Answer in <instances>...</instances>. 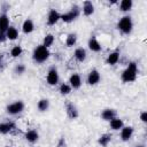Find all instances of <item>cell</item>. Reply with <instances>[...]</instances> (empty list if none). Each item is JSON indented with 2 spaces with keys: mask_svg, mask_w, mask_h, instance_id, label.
Listing matches in <instances>:
<instances>
[{
  "mask_svg": "<svg viewBox=\"0 0 147 147\" xmlns=\"http://www.w3.org/2000/svg\"><path fill=\"white\" fill-rule=\"evenodd\" d=\"M138 64L136 61H131L129 62L127 67L123 70L122 75H121V79L123 83H132L137 79L138 76Z\"/></svg>",
  "mask_w": 147,
  "mask_h": 147,
  "instance_id": "6da1fadb",
  "label": "cell"
},
{
  "mask_svg": "<svg viewBox=\"0 0 147 147\" xmlns=\"http://www.w3.org/2000/svg\"><path fill=\"white\" fill-rule=\"evenodd\" d=\"M49 55H51L49 49L46 48L45 46H42V45L40 44V45H38L37 47H34V49H33V52H32V60H33L36 63L40 64V63L46 62V61L48 60Z\"/></svg>",
  "mask_w": 147,
  "mask_h": 147,
  "instance_id": "7a4b0ae2",
  "label": "cell"
},
{
  "mask_svg": "<svg viewBox=\"0 0 147 147\" xmlns=\"http://www.w3.org/2000/svg\"><path fill=\"white\" fill-rule=\"evenodd\" d=\"M117 29L123 34H130L133 30V21L130 15L122 16L117 22Z\"/></svg>",
  "mask_w": 147,
  "mask_h": 147,
  "instance_id": "3957f363",
  "label": "cell"
},
{
  "mask_svg": "<svg viewBox=\"0 0 147 147\" xmlns=\"http://www.w3.org/2000/svg\"><path fill=\"white\" fill-rule=\"evenodd\" d=\"M24 108H25L24 102L22 100H16L6 106V113L10 116H16V115H20L21 113H23Z\"/></svg>",
  "mask_w": 147,
  "mask_h": 147,
  "instance_id": "277c9868",
  "label": "cell"
},
{
  "mask_svg": "<svg viewBox=\"0 0 147 147\" xmlns=\"http://www.w3.org/2000/svg\"><path fill=\"white\" fill-rule=\"evenodd\" d=\"M79 14H80V8H79L77 5H74V6L70 8V10H68L67 13L61 14V20H60V21H62V22H64V23H71V22H74L76 18H78Z\"/></svg>",
  "mask_w": 147,
  "mask_h": 147,
  "instance_id": "5b68a950",
  "label": "cell"
},
{
  "mask_svg": "<svg viewBox=\"0 0 147 147\" xmlns=\"http://www.w3.org/2000/svg\"><path fill=\"white\" fill-rule=\"evenodd\" d=\"M46 82L51 86H55L60 82V75L56 69V67H51L46 74Z\"/></svg>",
  "mask_w": 147,
  "mask_h": 147,
  "instance_id": "8992f818",
  "label": "cell"
},
{
  "mask_svg": "<svg viewBox=\"0 0 147 147\" xmlns=\"http://www.w3.org/2000/svg\"><path fill=\"white\" fill-rule=\"evenodd\" d=\"M101 80V74L99 72L98 69H92L88 74H87V77H86V82L90 86H95L100 83Z\"/></svg>",
  "mask_w": 147,
  "mask_h": 147,
  "instance_id": "52a82bcc",
  "label": "cell"
},
{
  "mask_svg": "<svg viewBox=\"0 0 147 147\" xmlns=\"http://www.w3.org/2000/svg\"><path fill=\"white\" fill-rule=\"evenodd\" d=\"M60 20H61V14L55 8H51L48 14H47V18H46L47 24L48 25H55Z\"/></svg>",
  "mask_w": 147,
  "mask_h": 147,
  "instance_id": "ba28073f",
  "label": "cell"
},
{
  "mask_svg": "<svg viewBox=\"0 0 147 147\" xmlns=\"http://www.w3.org/2000/svg\"><path fill=\"white\" fill-rule=\"evenodd\" d=\"M133 133H134L133 126H131V125H124V126L121 129V140L124 141V142L129 141V140L132 138Z\"/></svg>",
  "mask_w": 147,
  "mask_h": 147,
  "instance_id": "9c48e42d",
  "label": "cell"
},
{
  "mask_svg": "<svg viewBox=\"0 0 147 147\" xmlns=\"http://www.w3.org/2000/svg\"><path fill=\"white\" fill-rule=\"evenodd\" d=\"M68 84L71 86L72 90H78V88H80V86H82V77H80V75L77 74V72L71 74L70 77H69Z\"/></svg>",
  "mask_w": 147,
  "mask_h": 147,
  "instance_id": "30bf717a",
  "label": "cell"
},
{
  "mask_svg": "<svg viewBox=\"0 0 147 147\" xmlns=\"http://www.w3.org/2000/svg\"><path fill=\"white\" fill-rule=\"evenodd\" d=\"M87 46H88V49L92 51V52H94V53H99V52L102 51V46L99 42V40L95 38V36L90 37V39L87 41Z\"/></svg>",
  "mask_w": 147,
  "mask_h": 147,
  "instance_id": "8fae6325",
  "label": "cell"
},
{
  "mask_svg": "<svg viewBox=\"0 0 147 147\" xmlns=\"http://www.w3.org/2000/svg\"><path fill=\"white\" fill-rule=\"evenodd\" d=\"M65 111H67V116L70 119H76L79 116V111H78L77 107L72 102H68L65 105Z\"/></svg>",
  "mask_w": 147,
  "mask_h": 147,
  "instance_id": "7c38bea8",
  "label": "cell"
},
{
  "mask_svg": "<svg viewBox=\"0 0 147 147\" xmlns=\"http://www.w3.org/2000/svg\"><path fill=\"white\" fill-rule=\"evenodd\" d=\"M119 56H121V53H119L118 49L113 51V52H110V53L107 55L106 63H107L108 65H115V64L118 63V61H119Z\"/></svg>",
  "mask_w": 147,
  "mask_h": 147,
  "instance_id": "4fadbf2b",
  "label": "cell"
},
{
  "mask_svg": "<svg viewBox=\"0 0 147 147\" xmlns=\"http://www.w3.org/2000/svg\"><path fill=\"white\" fill-rule=\"evenodd\" d=\"M24 138H25V140H26L28 142L34 144V142H37V141L39 140V133H38L37 130L31 129V130H28V131L24 133Z\"/></svg>",
  "mask_w": 147,
  "mask_h": 147,
  "instance_id": "5bb4252c",
  "label": "cell"
},
{
  "mask_svg": "<svg viewBox=\"0 0 147 147\" xmlns=\"http://www.w3.org/2000/svg\"><path fill=\"white\" fill-rule=\"evenodd\" d=\"M34 31V23L31 18H26L22 23V32L24 34H30Z\"/></svg>",
  "mask_w": 147,
  "mask_h": 147,
  "instance_id": "9a60e30c",
  "label": "cell"
},
{
  "mask_svg": "<svg viewBox=\"0 0 147 147\" xmlns=\"http://www.w3.org/2000/svg\"><path fill=\"white\" fill-rule=\"evenodd\" d=\"M82 11H83V14L85 16H92L94 14V11H95V8H94L93 2L92 1H88V0L84 1L83 2V7H82Z\"/></svg>",
  "mask_w": 147,
  "mask_h": 147,
  "instance_id": "2e32d148",
  "label": "cell"
},
{
  "mask_svg": "<svg viewBox=\"0 0 147 147\" xmlns=\"http://www.w3.org/2000/svg\"><path fill=\"white\" fill-rule=\"evenodd\" d=\"M74 57H75L76 61L83 63V62L86 60V57H87L86 49L83 48V47H77V48L75 49V52H74Z\"/></svg>",
  "mask_w": 147,
  "mask_h": 147,
  "instance_id": "e0dca14e",
  "label": "cell"
},
{
  "mask_svg": "<svg viewBox=\"0 0 147 147\" xmlns=\"http://www.w3.org/2000/svg\"><path fill=\"white\" fill-rule=\"evenodd\" d=\"M116 116H117V113L113 108H106V109H103L101 111V118L103 121H106V122H109L110 119H113Z\"/></svg>",
  "mask_w": 147,
  "mask_h": 147,
  "instance_id": "ac0fdd59",
  "label": "cell"
},
{
  "mask_svg": "<svg viewBox=\"0 0 147 147\" xmlns=\"http://www.w3.org/2000/svg\"><path fill=\"white\" fill-rule=\"evenodd\" d=\"M109 126L113 131H121V129L124 126V122H123L122 118L116 116V117H114L113 119L109 121Z\"/></svg>",
  "mask_w": 147,
  "mask_h": 147,
  "instance_id": "d6986e66",
  "label": "cell"
},
{
  "mask_svg": "<svg viewBox=\"0 0 147 147\" xmlns=\"http://www.w3.org/2000/svg\"><path fill=\"white\" fill-rule=\"evenodd\" d=\"M14 129H16L13 122H1L0 123V134H8Z\"/></svg>",
  "mask_w": 147,
  "mask_h": 147,
  "instance_id": "ffe728a7",
  "label": "cell"
},
{
  "mask_svg": "<svg viewBox=\"0 0 147 147\" xmlns=\"http://www.w3.org/2000/svg\"><path fill=\"white\" fill-rule=\"evenodd\" d=\"M8 28H9V16L6 13H1L0 14V31L6 32Z\"/></svg>",
  "mask_w": 147,
  "mask_h": 147,
  "instance_id": "44dd1931",
  "label": "cell"
},
{
  "mask_svg": "<svg viewBox=\"0 0 147 147\" xmlns=\"http://www.w3.org/2000/svg\"><path fill=\"white\" fill-rule=\"evenodd\" d=\"M5 33H6L7 40L14 41V40H16V39L18 38V30H17L15 26H13V25H9V28L7 29V31H6Z\"/></svg>",
  "mask_w": 147,
  "mask_h": 147,
  "instance_id": "7402d4cb",
  "label": "cell"
},
{
  "mask_svg": "<svg viewBox=\"0 0 147 147\" xmlns=\"http://www.w3.org/2000/svg\"><path fill=\"white\" fill-rule=\"evenodd\" d=\"M118 7H119V10L122 13H129L132 7H133V1L132 0H122L121 2H118Z\"/></svg>",
  "mask_w": 147,
  "mask_h": 147,
  "instance_id": "603a6c76",
  "label": "cell"
},
{
  "mask_svg": "<svg viewBox=\"0 0 147 147\" xmlns=\"http://www.w3.org/2000/svg\"><path fill=\"white\" fill-rule=\"evenodd\" d=\"M111 138H113L111 133H103V134H101V136L99 137L98 144H99L101 147H107V146L110 144Z\"/></svg>",
  "mask_w": 147,
  "mask_h": 147,
  "instance_id": "cb8c5ba5",
  "label": "cell"
},
{
  "mask_svg": "<svg viewBox=\"0 0 147 147\" xmlns=\"http://www.w3.org/2000/svg\"><path fill=\"white\" fill-rule=\"evenodd\" d=\"M37 108H38V110L41 111V113L47 111L48 108H49V100H48V99H45V98L40 99V100L38 101V103H37Z\"/></svg>",
  "mask_w": 147,
  "mask_h": 147,
  "instance_id": "d4e9b609",
  "label": "cell"
},
{
  "mask_svg": "<svg viewBox=\"0 0 147 147\" xmlns=\"http://www.w3.org/2000/svg\"><path fill=\"white\" fill-rule=\"evenodd\" d=\"M77 44V34L75 32H71L65 38V45L67 47H74Z\"/></svg>",
  "mask_w": 147,
  "mask_h": 147,
  "instance_id": "484cf974",
  "label": "cell"
},
{
  "mask_svg": "<svg viewBox=\"0 0 147 147\" xmlns=\"http://www.w3.org/2000/svg\"><path fill=\"white\" fill-rule=\"evenodd\" d=\"M54 41H55V37L52 34V33H47L45 37H44V39H42V46H45L46 48H49L53 44H54Z\"/></svg>",
  "mask_w": 147,
  "mask_h": 147,
  "instance_id": "4316f807",
  "label": "cell"
},
{
  "mask_svg": "<svg viewBox=\"0 0 147 147\" xmlns=\"http://www.w3.org/2000/svg\"><path fill=\"white\" fill-rule=\"evenodd\" d=\"M71 91H72V88H71V86L68 84V83H62L60 86H59V92H60V94L61 95H69L70 93H71Z\"/></svg>",
  "mask_w": 147,
  "mask_h": 147,
  "instance_id": "83f0119b",
  "label": "cell"
},
{
  "mask_svg": "<svg viewBox=\"0 0 147 147\" xmlns=\"http://www.w3.org/2000/svg\"><path fill=\"white\" fill-rule=\"evenodd\" d=\"M22 53H23V48H22L21 45H15V46H13L11 49H10V56L14 57V59L21 56Z\"/></svg>",
  "mask_w": 147,
  "mask_h": 147,
  "instance_id": "f1b7e54d",
  "label": "cell"
},
{
  "mask_svg": "<svg viewBox=\"0 0 147 147\" xmlns=\"http://www.w3.org/2000/svg\"><path fill=\"white\" fill-rule=\"evenodd\" d=\"M25 70H26V68H25V65H24L23 63H18V64H16V65L14 67V74H16V75H18V76L23 75V74L25 72Z\"/></svg>",
  "mask_w": 147,
  "mask_h": 147,
  "instance_id": "f546056e",
  "label": "cell"
},
{
  "mask_svg": "<svg viewBox=\"0 0 147 147\" xmlns=\"http://www.w3.org/2000/svg\"><path fill=\"white\" fill-rule=\"evenodd\" d=\"M139 118H140V121H141L142 123H147V111H146V110L141 111L140 115H139Z\"/></svg>",
  "mask_w": 147,
  "mask_h": 147,
  "instance_id": "4dcf8cb0",
  "label": "cell"
},
{
  "mask_svg": "<svg viewBox=\"0 0 147 147\" xmlns=\"http://www.w3.org/2000/svg\"><path fill=\"white\" fill-rule=\"evenodd\" d=\"M7 40V37H6V33L5 32H1L0 31V44H2V42H5Z\"/></svg>",
  "mask_w": 147,
  "mask_h": 147,
  "instance_id": "1f68e13d",
  "label": "cell"
},
{
  "mask_svg": "<svg viewBox=\"0 0 147 147\" xmlns=\"http://www.w3.org/2000/svg\"><path fill=\"white\" fill-rule=\"evenodd\" d=\"M119 1L118 0H113V1H109V5H115V3H118Z\"/></svg>",
  "mask_w": 147,
  "mask_h": 147,
  "instance_id": "d6a6232c",
  "label": "cell"
},
{
  "mask_svg": "<svg viewBox=\"0 0 147 147\" xmlns=\"http://www.w3.org/2000/svg\"><path fill=\"white\" fill-rule=\"evenodd\" d=\"M136 147H145V145H137Z\"/></svg>",
  "mask_w": 147,
  "mask_h": 147,
  "instance_id": "836d02e7",
  "label": "cell"
},
{
  "mask_svg": "<svg viewBox=\"0 0 147 147\" xmlns=\"http://www.w3.org/2000/svg\"><path fill=\"white\" fill-rule=\"evenodd\" d=\"M1 59H2V57H1V56H0V65H1Z\"/></svg>",
  "mask_w": 147,
  "mask_h": 147,
  "instance_id": "e575fe53",
  "label": "cell"
}]
</instances>
